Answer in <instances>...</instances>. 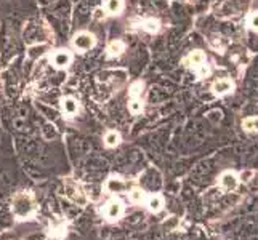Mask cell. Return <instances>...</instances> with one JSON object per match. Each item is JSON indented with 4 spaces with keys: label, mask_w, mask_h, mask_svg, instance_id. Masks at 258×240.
Returning <instances> with one entry per match:
<instances>
[{
    "label": "cell",
    "mask_w": 258,
    "mask_h": 240,
    "mask_svg": "<svg viewBox=\"0 0 258 240\" xmlns=\"http://www.w3.org/2000/svg\"><path fill=\"white\" fill-rule=\"evenodd\" d=\"M141 27H143V29H145L146 32H149V34H154V32H157V31H159L160 24H159L157 19L149 18V19H145V21L141 23Z\"/></svg>",
    "instance_id": "2e32d148"
},
{
    "label": "cell",
    "mask_w": 258,
    "mask_h": 240,
    "mask_svg": "<svg viewBox=\"0 0 258 240\" xmlns=\"http://www.w3.org/2000/svg\"><path fill=\"white\" fill-rule=\"evenodd\" d=\"M104 8L109 15H119L124 10V0H106Z\"/></svg>",
    "instance_id": "8fae6325"
},
{
    "label": "cell",
    "mask_w": 258,
    "mask_h": 240,
    "mask_svg": "<svg viewBox=\"0 0 258 240\" xmlns=\"http://www.w3.org/2000/svg\"><path fill=\"white\" fill-rule=\"evenodd\" d=\"M237 184H239V176L234 171H223L218 178V186L225 192L234 191L237 188Z\"/></svg>",
    "instance_id": "277c9868"
},
{
    "label": "cell",
    "mask_w": 258,
    "mask_h": 240,
    "mask_svg": "<svg viewBox=\"0 0 258 240\" xmlns=\"http://www.w3.org/2000/svg\"><path fill=\"white\" fill-rule=\"evenodd\" d=\"M44 50H45V47H32V48H29L28 56L29 58H37L44 53Z\"/></svg>",
    "instance_id": "603a6c76"
},
{
    "label": "cell",
    "mask_w": 258,
    "mask_h": 240,
    "mask_svg": "<svg viewBox=\"0 0 258 240\" xmlns=\"http://www.w3.org/2000/svg\"><path fill=\"white\" fill-rule=\"evenodd\" d=\"M124 50H125V45L124 42H120V40H114V42L107 45V54H109V56H119Z\"/></svg>",
    "instance_id": "4fadbf2b"
},
{
    "label": "cell",
    "mask_w": 258,
    "mask_h": 240,
    "mask_svg": "<svg viewBox=\"0 0 258 240\" xmlns=\"http://www.w3.org/2000/svg\"><path fill=\"white\" fill-rule=\"evenodd\" d=\"M106 188L109 192H122L127 189V183L120 178H109L106 183Z\"/></svg>",
    "instance_id": "30bf717a"
},
{
    "label": "cell",
    "mask_w": 258,
    "mask_h": 240,
    "mask_svg": "<svg viewBox=\"0 0 258 240\" xmlns=\"http://www.w3.org/2000/svg\"><path fill=\"white\" fill-rule=\"evenodd\" d=\"M128 109H130L132 114H140L141 111H143V102H141L140 98L132 99L130 102H128Z\"/></svg>",
    "instance_id": "ffe728a7"
},
{
    "label": "cell",
    "mask_w": 258,
    "mask_h": 240,
    "mask_svg": "<svg viewBox=\"0 0 258 240\" xmlns=\"http://www.w3.org/2000/svg\"><path fill=\"white\" fill-rule=\"evenodd\" d=\"M72 45L79 51H87L95 45V36L90 32H79L72 39Z\"/></svg>",
    "instance_id": "3957f363"
},
{
    "label": "cell",
    "mask_w": 258,
    "mask_h": 240,
    "mask_svg": "<svg viewBox=\"0 0 258 240\" xmlns=\"http://www.w3.org/2000/svg\"><path fill=\"white\" fill-rule=\"evenodd\" d=\"M186 63H188V66L191 67L193 71L198 72L201 77H202V75L208 74L207 58H206V54H204L201 50H196V51H193L191 54H189V56L186 58Z\"/></svg>",
    "instance_id": "7a4b0ae2"
},
{
    "label": "cell",
    "mask_w": 258,
    "mask_h": 240,
    "mask_svg": "<svg viewBox=\"0 0 258 240\" xmlns=\"http://www.w3.org/2000/svg\"><path fill=\"white\" fill-rule=\"evenodd\" d=\"M71 59H72V56H71L69 51H66V50H58L55 54H53L52 63H53V66L56 67V69H64V67L69 66Z\"/></svg>",
    "instance_id": "52a82bcc"
},
{
    "label": "cell",
    "mask_w": 258,
    "mask_h": 240,
    "mask_svg": "<svg viewBox=\"0 0 258 240\" xmlns=\"http://www.w3.org/2000/svg\"><path fill=\"white\" fill-rule=\"evenodd\" d=\"M242 127L246 132L249 133H255L258 132V117H247L246 120L242 122Z\"/></svg>",
    "instance_id": "e0dca14e"
},
{
    "label": "cell",
    "mask_w": 258,
    "mask_h": 240,
    "mask_svg": "<svg viewBox=\"0 0 258 240\" xmlns=\"http://www.w3.org/2000/svg\"><path fill=\"white\" fill-rule=\"evenodd\" d=\"M143 88H145L143 82H135V84H132L130 90H128V95H130V98H132V99L140 98L141 93H143Z\"/></svg>",
    "instance_id": "ac0fdd59"
},
{
    "label": "cell",
    "mask_w": 258,
    "mask_h": 240,
    "mask_svg": "<svg viewBox=\"0 0 258 240\" xmlns=\"http://www.w3.org/2000/svg\"><path fill=\"white\" fill-rule=\"evenodd\" d=\"M13 213L18 216V219H31L36 215V205L29 194H18L13 198V205H11Z\"/></svg>",
    "instance_id": "6da1fadb"
},
{
    "label": "cell",
    "mask_w": 258,
    "mask_h": 240,
    "mask_svg": "<svg viewBox=\"0 0 258 240\" xmlns=\"http://www.w3.org/2000/svg\"><path fill=\"white\" fill-rule=\"evenodd\" d=\"M247 26H249V29H252V31H257L258 32V10L252 11L249 15L247 18Z\"/></svg>",
    "instance_id": "d6986e66"
},
{
    "label": "cell",
    "mask_w": 258,
    "mask_h": 240,
    "mask_svg": "<svg viewBox=\"0 0 258 240\" xmlns=\"http://www.w3.org/2000/svg\"><path fill=\"white\" fill-rule=\"evenodd\" d=\"M50 231H52L53 237H63L66 234V226H64V223H58L55 226H52Z\"/></svg>",
    "instance_id": "44dd1931"
},
{
    "label": "cell",
    "mask_w": 258,
    "mask_h": 240,
    "mask_svg": "<svg viewBox=\"0 0 258 240\" xmlns=\"http://www.w3.org/2000/svg\"><path fill=\"white\" fill-rule=\"evenodd\" d=\"M146 203H148L149 211H153V213H157V211H160L162 207H164V200H162L160 195H151V197H148Z\"/></svg>",
    "instance_id": "7c38bea8"
},
{
    "label": "cell",
    "mask_w": 258,
    "mask_h": 240,
    "mask_svg": "<svg viewBox=\"0 0 258 240\" xmlns=\"http://www.w3.org/2000/svg\"><path fill=\"white\" fill-rule=\"evenodd\" d=\"M234 88V84L231 82L229 79H218L216 82H213L212 85V92L216 95V96H225L228 93L233 92Z\"/></svg>",
    "instance_id": "8992f818"
},
{
    "label": "cell",
    "mask_w": 258,
    "mask_h": 240,
    "mask_svg": "<svg viewBox=\"0 0 258 240\" xmlns=\"http://www.w3.org/2000/svg\"><path fill=\"white\" fill-rule=\"evenodd\" d=\"M66 195H67V198H69V200H72L74 203H85V197H84V192L80 191L79 188H76V186H69V184H67L66 186Z\"/></svg>",
    "instance_id": "9c48e42d"
},
{
    "label": "cell",
    "mask_w": 258,
    "mask_h": 240,
    "mask_svg": "<svg viewBox=\"0 0 258 240\" xmlns=\"http://www.w3.org/2000/svg\"><path fill=\"white\" fill-rule=\"evenodd\" d=\"M130 200L133 203H143L148 200V197H146V192L143 189H138V188H133L130 191Z\"/></svg>",
    "instance_id": "5bb4252c"
},
{
    "label": "cell",
    "mask_w": 258,
    "mask_h": 240,
    "mask_svg": "<svg viewBox=\"0 0 258 240\" xmlns=\"http://www.w3.org/2000/svg\"><path fill=\"white\" fill-rule=\"evenodd\" d=\"M120 143V133L119 132H107L104 136V144L107 147H115Z\"/></svg>",
    "instance_id": "9a60e30c"
},
{
    "label": "cell",
    "mask_w": 258,
    "mask_h": 240,
    "mask_svg": "<svg viewBox=\"0 0 258 240\" xmlns=\"http://www.w3.org/2000/svg\"><path fill=\"white\" fill-rule=\"evenodd\" d=\"M44 135H45V138L47 140H52V138H55V136L58 135V132H56V128L53 127V125H45L44 127Z\"/></svg>",
    "instance_id": "7402d4cb"
},
{
    "label": "cell",
    "mask_w": 258,
    "mask_h": 240,
    "mask_svg": "<svg viewBox=\"0 0 258 240\" xmlns=\"http://www.w3.org/2000/svg\"><path fill=\"white\" fill-rule=\"evenodd\" d=\"M61 107H63V112L67 117H72V115H76L79 111V104L74 98H64L61 101Z\"/></svg>",
    "instance_id": "ba28073f"
},
{
    "label": "cell",
    "mask_w": 258,
    "mask_h": 240,
    "mask_svg": "<svg viewBox=\"0 0 258 240\" xmlns=\"http://www.w3.org/2000/svg\"><path fill=\"white\" fill-rule=\"evenodd\" d=\"M124 213V207H122V203L119 200H111L107 202L106 208H104V215L106 218L109 219V221H115V219H119Z\"/></svg>",
    "instance_id": "5b68a950"
}]
</instances>
